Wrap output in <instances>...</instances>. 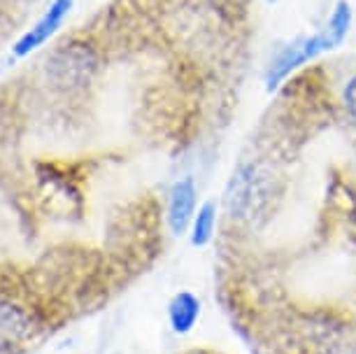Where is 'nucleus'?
<instances>
[{
    "instance_id": "nucleus-1",
    "label": "nucleus",
    "mask_w": 356,
    "mask_h": 354,
    "mask_svg": "<svg viewBox=\"0 0 356 354\" xmlns=\"http://www.w3.org/2000/svg\"><path fill=\"white\" fill-rule=\"evenodd\" d=\"M273 196V175L259 163L245 161L233 170L226 184L224 205L233 219H254Z\"/></svg>"
},
{
    "instance_id": "nucleus-2",
    "label": "nucleus",
    "mask_w": 356,
    "mask_h": 354,
    "mask_svg": "<svg viewBox=\"0 0 356 354\" xmlns=\"http://www.w3.org/2000/svg\"><path fill=\"white\" fill-rule=\"evenodd\" d=\"M96 51L84 42L61 45L47 61V75H49L51 84L65 91L86 86L96 75Z\"/></svg>"
},
{
    "instance_id": "nucleus-3",
    "label": "nucleus",
    "mask_w": 356,
    "mask_h": 354,
    "mask_svg": "<svg viewBox=\"0 0 356 354\" xmlns=\"http://www.w3.org/2000/svg\"><path fill=\"white\" fill-rule=\"evenodd\" d=\"M324 51H328V47H326V40L321 38V33L291 40V42L282 47L277 54L273 56V61L268 63L266 89L275 91L293 70H298L303 63L312 61V58H317L319 54H324Z\"/></svg>"
},
{
    "instance_id": "nucleus-4",
    "label": "nucleus",
    "mask_w": 356,
    "mask_h": 354,
    "mask_svg": "<svg viewBox=\"0 0 356 354\" xmlns=\"http://www.w3.org/2000/svg\"><path fill=\"white\" fill-rule=\"evenodd\" d=\"M38 331L33 312L24 303L0 296V354H19Z\"/></svg>"
},
{
    "instance_id": "nucleus-5",
    "label": "nucleus",
    "mask_w": 356,
    "mask_h": 354,
    "mask_svg": "<svg viewBox=\"0 0 356 354\" xmlns=\"http://www.w3.org/2000/svg\"><path fill=\"white\" fill-rule=\"evenodd\" d=\"M70 10H72V0H51V5L44 10V15L33 24V29L29 33H24V35L17 40V45L12 47L15 56H29L31 51L42 47L54 33L61 29L65 17L70 15Z\"/></svg>"
},
{
    "instance_id": "nucleus-6",
    "label": "nucleus",
    "mask_w": 356,
    "mask_h": 354,
    "mask_svg": "<svg viewBox=\"0 0 356 354\" xmlns=\"http://www.w3.org/2000/svg\"><path fill=\"white\" fill-rule=\"evenodd\" d=\"M198 189L193 177H182L172 184L168 193V226L175 236H182L186 229H191V222L196 217Z\"/></svg>"
},
{
    "instance_id": "nucleus-7",
    "label": "nucleus",
    "mask_w": 356,
    "mask_h": 354,
    "mask_svg": "<svg viewBox=\"0 0 356 354\" xmlns=\"http://www.w3.org/2000/svg\"><path fill=\"white\" fill-rule=\"evenodd\" d=\"M200 312H203V303L193 291L182 289L177 291L168 303V324H170L172 333L177 336H186L196 329Z\"/></svg>"
},
{
    "instance_id": "nucleus-8",
    "label": "nucleus",
    "mask_w": 356,
    "mask_h": 354,
    "mask_svg": "<svg viewBox=\"0 0 356 354\" xmlns=\"http://www.w3.org/2000/svg\"><path fill=\"white\" fill-rule=\"evenodd\" d=\"M352 22H354V12H352V5L347 3V0H340V3H335V8L331 12V17H328L326 26L321 29V38L326 40V47L328 51L335 49V47H340L345 42L349 29H352Z\"/></svg>"
},
{
    "instance_id": "nucleus-9",
    "label": "nucleus",
    "mask_w": 356,
    "mask_h": 354,
    "mask_svg": "<svg viewBox=\"0 0 356 354\" xmlns=\"http://www.w3.org/2000/svg\"><path fill=\"white\" fill-rule=\"evenodd\" d=\"M217 203L214 200H205L203 205L196 210V217L191 222V245L193 247H205L210 245L214 238V229H217Z\"/></svg>"
},
{
    "instance_id": "nucleus-10",
    "label": "nucleus",
    "mask_w": 356,
    "mask_h": 354,
    "mask_svg": "<svg viewBox=\"0 0 356 354\" xmlns=\"http://www.w3.org/2000/svg\"><path fill=\"white\" fill-rule=\"evenodd\" d=\"M342 103H345L349 115L356 119V75L349 77V82L345 84V91H342Z\"/></svg>"
},
{
    "instance_id": "nucleus-11",
    "label": "nucleus",
    "mask_w": 356,
    "mask_h": 354,
    "mask_svg": "<svg viewBox=\"0 0 356 354\" xmlns=\"http://www.w3.org/2000/svg\"><path fill=\"white\" fill-rule=\"evenodd\" d=\"M268 3H277V0H268Z\"/></svg>"
}]
</instances>
